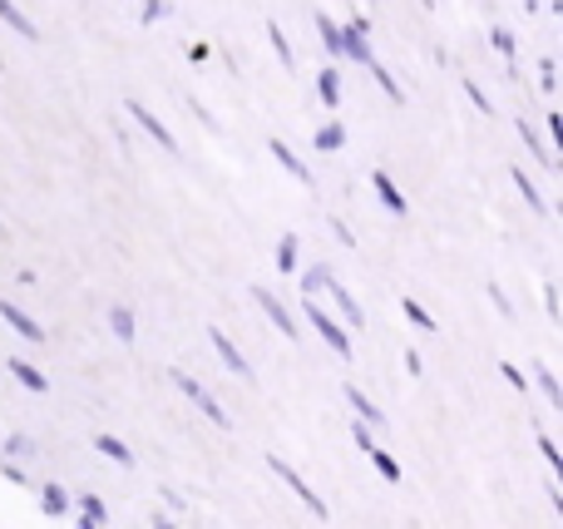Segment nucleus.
Wrapping results in <instances>:
<instances>
[{"label":"nucleus","instance_id":"nucleus-5","mask_svg":"<svg viewBox=\"0 0 563 529\" xmlns=\"http://www.w3.org/2000/svg\"><path fill=\"white\" fill-rule=\"evenodd\" d=\"M208 342H213V346H218V352H223L228 372H238V376H247V382H253V366H247V362H243V352H238V346H233V342H228V337H223V332H218V327H213V332H208Z\"/></svg>","mask_w":563,"mask_h":529},{"label":"nucleus","instance_id":"nucleus-7","mask_svg":"<svg viewBox=\"0 0 563 529\" xmlns=\"http://www.w3.org/2000/svg\"><path fill=\"white\" fill-rule=\"evenodd\" d=\"M253 297H257V307H263V312L273 317V327H282V332H287V337H297V322H291V317H287V307H282L273 293H263V287H257Z\"/></svg>","mask_w":563,"mask_h":529},{"label":"nucleus","instance_id":"nucleus-9","mask_svg":"<svg viewBox=\"0 0 563 529\" xmlns=\"http://www.w3.org/2000/svg\"><path fill=\"white\" fill-rule=\"evenodd\" d=\"M267 148H273V158H277V164H282V168H287V174H291V178H301V184H311L307 164H301V158H297V154H291V148H287V144H282V139H273V144H267Z\"/></svg>","mask_w":563,"mask_h":529},{"label":"nucleus","instance_id":"nucleus-30","mask_svg":"<svg viewBox=\"0 0 563 529\" xmlns=\"http://www.w3.org/2000/svg\"><path fill=\"white\" fill-rule=\"evenodd\" d=\"M0 238H5V223H0Z\"/></svg>","mask_w":563,"mask_h":529},{"label":"nucleus","instance_id":"nucleus-3","mask_svg":"<svg viewBox=\"0 0 563 529\" xmlns=\"http://www.w3.org/2000/svg\"><path fill=\"white\" fill-rule=\"evenodd\" d=\"M307 317H311V327H317V332H321V342H327L331 352H336V356H351V342H346V332H341V327L331 322V317L321 312L317 302H307Z\"/></svg>","mask_w":563,"mask_h":529},{"label":"nucleus","instance_id":"nucleus-24","mask_svg":"<svg viewBox=\"0 0 563 529\" xmlns=\"http://www.w3.org/2000/svg\"><path fill=\"white\" fill-rule=\"evenodd\" d=\"M465 95H470V99H475V104H479V109H485V114H489V109H495V104H489V99H485V89H479V85H475V79H465Z\"/></svg>","mask_w":563,"mask_h":529},{"label":"nucleus","instance_id":"nucleus-20","mask_svg":"<svg viewBox=\"0 0 563 529\" xmlns=\"http://www.w3.org/2000/svg\"><path fill=\"white\" fill-rule=\"evenodd\" d=\"M95 445H99V451H104V455H109V461L129 465V451H124V445H119V441H114V436H99V441H95Z\"/></svg>","mask_w":563,"mask_h":529},{"label":"nucleus","instance_id":"nucleus-17","mask_svg":"<svg viewBox=\"0 0 563 529\" xmlns=\"http://www.w3.org/2000/svg\"><path fill=\"white\" fill-rule=\"evenodd\" d=\"M406 317H410V322L420 327V332H435V322H430V312H426V307L416 302V297H406Z\"/></svg>","mask_w":563,"mask_h":529},{"label":"nucleus","instance_id":"nucleus-23","mask_svg":"<svg viewBox=\"0 0 563 529\" xmlns=\"http://www.w3.org/2000/svg\"><path fill=\"white\" fill-rule=\"evenodd\" d=\"M341 139H346V134L331 124V129H321V134H317V148H341Z\"/></svg>","mask_w":563,"mask_h":529},{"label":"nucleus","instance_id":"nucleus-27","mask_svg":"<svg viewBox=\"0 0 563 529\" xmlns=\"http://www.w3.org/2000/svg\"><path fill=\"white\" fill-rule=\"evenodd\" d=\"M495 45L505 49V55H515V40H509V30H495Z\"/></svg>","mask_w":563,"mask_h":529},{"label":"nucleus","instance_id":"nucleus-12","mask_svg":"<svg viewBox=\"0 0 563 529\" xmlns=\"http://www.w3.org/2000/svg\"><path fill=\"white\" fill-rule=\"evenodd\" d=\"M515 184H519V194H525V203L534 208V213H549V203H544V198H539V188L525 178V168H515Z\"/></svg>","mask_w":563,"mask_h":529},{"label":"nucleus","instance_id":"nucleus-21","mask_svg":"<svg viewBox=\"0 0 563 529\" xmlns=\"http://www.w3.org/2000/svg\"><path fill=\"white\" fill-rule=\"evenodd\" d=\"M366 455H371V461H376V465H380V475H386V481H400V465H396V461H390V455H380V451H376V445H371V451H366Z\"/></svg>","mask_w":563,"mask_h":529},{"label":"nucleus","instance_id":"nucleus-1","mask_svg":"<svg viewBox=\"0 0 563 529\" xmlns=\"http://www.w3.org/2000/svg\"><path fill=\"white\" fill-rule=\"evenodd\" d=\"M267 465H273V471H277V481H287V491H291V495H297V500H301V505H307V510H311V515H321V520H327V505H321V500H317V495H311V485H307V481H301V475H297V471H291V465H287V461H282V455H273V461H267Z\"/></svg>","mask_w":563,"mask_h":529},{"label":"nucleus","instance_id":"nucleus-26","mask_svg":"<svg viewBox=\"0 0 563 529\" xmlns=\"http://www.w3.org/2000/svg\"><path fill=\"white\" fill-rule=\"evenodd\" d=\"M45 505H49V510H65V495H59L55 485H49V491H45Z\"/></svg>","mask_w":563,"mask_h":529},{"label":"nucleus","instance_id":"nucleus-8","mask_svg":"<svg viewBox=\"0 0 563 529\" xmlns=\"http://www.w3.org/2000/svg\"><path fill=\"white\" fill-rule=\"evenodd\" d=\"M0 20H5L10 30H15V35H25V40H40V30H35V20L25 15V10L20 5H10V0H0Z\"/></svg>","mask_w":563,"mask_h":529},{"label":"nucleus","instance_id":"nucleus-10","mask_svg":"<svg viewBox=\"0 0 563 529\" xmlns=\"http://www.w3.org/2000/svg\"><path fill=\"white\" fill-rule=\"evenodd\" d=\"M371 184H376L380 203H386V208H390V213H406V198H400V188H396V184H390V178H386V174H380V168H376V174H371Z\"/></svg>","mask_w":563,"mask_h":529},{"label":"nucleus","instance_id":"nucleus-19","mask_svg":"<svg viewBox=\"0 0 563 529\" xmlns=\"http://www.w3.org/2000/svg\"><path fill=\"white\" fill-rule=\"evenodd\" d=\"M277 267H282V273H291V267H297V238H282V247H277Z\"/></svg>","mask_w":563,"mask_h":529},{"label":"nucleus","instance_id":"nucleus-2","mask_svg":"<svg viewBox=\"0 0 563 529\" xmlns=\"http://www.w3.org/2000/svg\"><path fill=\"white\" fill-rule=\"evenodd\" d=\"M174 386H178V392H184V396H188V401H194V406H198V411H203V416H208V421H213V426H228V411H223V406H218V401H213V396H208V392H203V386H198V382H194V376L174 372Z\"/></svg>","mask_w":563,"mask_h":529},{"label":"nucleus","instance_id":"nucleus-22","mask_svg":"<svg viewBox=\"0 0 563 529\" xmlns=\"http://www.w3.org/2000/svg\"><path fill=\"white\" fill-rule=\"evenodd\" d=\"M109 322H114V332H119V337H134V317H129L124 307H114V312H109Z\"/></svg>","mask_w":563,"mask_h":529},{"label":"nucleus","instance_id":"nucleus-29","mask_svg":"<svg viewBox=\"0 0 563 529\" xmlns=\"http://www.w3.org/2000/svg\"><path fill=\"white\" fill-rule=\"evenodd\" d=\"M154 529H178V525H168V520H154Z\"/></svg>","mask_w":563,"mask_h":529},{"label":"nucleus","instance_id":"nucleus-18","mask_svg":"<svg viewBox=\"0 0 563 529\" xmlns=\"http://www.w3.org/2000/svg\"><path fill=\"white\" fill-rule=\"evenodd\" d=\"M346 401H351V406H356V411H361V416H366V421H371V426H380V411H376V406H371V401H366V396H361V392H356V386H351V392H346Z\"/></svg>","mask_w":563,"mask_h":529},{"label":"nucleus","instance_id":"nucleus-16","mask_svg":"<svg viewBox=\"0 0 563 529\" xmlns=\"http://www.w3.org/2000/svg\"><path fill=\"white\" fill-rule=\"evenodd\" d=\"M10 372H15L20 382L30 386V392H45V376H40V372H30V366H25V362H15V356H10Z\"/></svg>","mask_w":563,"mask_h":529},{"label":"nucleus","instance_id":"nucleus-4","mask_svg":"<svg viewBox=\"0 0 563 529\" xmlns=\"http://www.w3.org/2000/svg\"><path fill=\"white\" fill-rule=\"evenodd\" d=\"M129 114H134V119H139V124H144V129H148V134H154V139H158V144H164V148H168V154H174V148H178V139H174V134H168V124H158V114H154V109H148V104H139V99H129Z\"/></svg>","mask_w":563,"mask_h":529},{"label":"nucleus","instance_id":"nucleus-6","mask_svg":"<svg viewBox=\"0 0 563 529\" xmlns=\"http://www.w3.org/2000/svg\"><path fill=\"white\" fill-rule=\"evenodd\" d=\"M0 317H5V322H10V327H15V332H20V337H25V342H45V332H40V327H35V322H30V317H25V312H20V307H10V302H5V297H0Z\"/></svg>","mask_w":563,"mask_h":529},{"label":"nucleus","instance_id":"nucleus-11","mask_svg":"<svg viewBox=\"0 0 563 529\" xmlns=\"http://www.w3.org/2000/svg\"><path fill=\"white\" fill-rule=\"evenodd\" d=\"M327 293L341 302V312H346V322H351V327H361V307L351 302V293H346V287H341V283H331V277H327Z\"/></svg>","mask_w":563,"mask_h":529},{"label":"nucleus","instance_id":"nucleus-15","mask_svg":"<svg viewBox=\"0 0 563 529\" xmlns=\"http://www.w3.org/2000/svg\"><path fill=\"white\" fill-rule=\"evenodd\" d=\"M267 40H273V45H277V59H282V65L291 69V45H287V35H282V25H277V20H267Z\"/></svg>","mask_w":563,"mask_h":529},{"label":"nucleus","instance_id":"nucleus-25","mask_svg":"<svg viewBox=\"0 0 563 529\" xmlns=\"http://www.w3.org/2000/svg\"><path fill=\"white\" fill-rule=\"evenodd\" d=\"M519 134H525V144L534 148V154H539V158H544V164H549V148H544V144H539V139H534V129H529V124H519Z\"/></svg>","mask_w":563,"mask_h":529},{"label":"nucleus","instance_id":"nucleus-13","mask_svg":"<svg viewBox=\"0 0 563 529\" xmlns=\"http://www.w3.org/2000/svg\"><path fill=\"white\" fill-rule=\"evenodd\" d=\"M366 69H371V75H376V85H380V89H386V95H390V99H400V85H396V79H390V69H386V65H380V59H376V55H371V59H366Z\"/></svg>","mask_w":563,"mask_h":529},{"label":"nucleus","instance_id":"nucleus-28","mask_svg":"<svg viewBox=\"0 0 563 529\" xmlns=\"http://www.w3.org/2000/svg\"><path fill=\"white\" fill-rule=\"evenodd\" d=\"M144 5H148V10H144V20H158V15H164V10H168L164 0H144Z\"/></svg>","mask_w":563,"mask_h":529},{"label":"nucleus","instance_id":"nucleus-14","mask_svg":"<svg viewBox=\"0 0 563 529\" xmlns=\"http://www.w3.org/2000/svg\"><path fill=\"white\" fill-rule=\"evenodd\" d=\"M317 95L327 99V104H336V99H341V79H336V69H321V79H317Z\"/></svg>","mask_w":563,"mask_h":529}]
</instances>
